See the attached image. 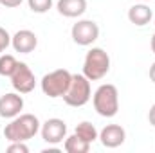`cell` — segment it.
Wrapping results in <instances>:
<instances>
[{"label":"cell","mask_w":155,"mask_h":153,"mask_svg":"<svg viewBox=\"0 0 155 153\" xmlns=\"http://www.w3.org/2000/svg\"><path fill=\"white\" fill-rule=\"evenodd\" d=\"M7 151L9 153H27L29 148H27L25 142H11V144L7 146Z\"/></svg>","instance_id":"cell-19"},{"label":"cell","mask_w":155,"mask_h":153,"mask_svg":"<svg viewBox=\"0 0 155 153\" xmlns=\"http://www.w3.org/2000/svg\"><path fill=\"white\" fill-rule=\"evenodd\" d=\"M63 148H65L67 153H87L88 150H90V142L83 141L81 137H78L76 133H74V135L65 137Z\"/></svg>","instance_id":"cell-14"},{"label":"cell","mask_w":155,"mask_h":153,"mask_svg":"<svg viewBox=\"0 0 155 153\" xmlns=\"http://www.w3.org/2000/svg\"><path fill=\"white\" fill-rule=\"evenodd\" d=\"M150 45H152V52L155 54V34L152 36V41H150Z\"/></svg>","instance_id":"cell-23"},{"label":"cell","mask_w":155,"mask_h":153,"mask_svg":"<svg viewBox=\"0 0 155 153\" xmlns=\"http://www.w3.org/2000/svg\"><path fill=\"white\" fill-rule=\"evenodd\" d=\"M40 128H41V122L36 115L20 114L4 128V135L9 142H25L38 133Z\"/></svg>","instance_id":"cell-1"},{"label":"cell","mask_w":155,"mask_h":153,"mask_svg":"<svg viewBox=\"0 0 155 153\" xmlns=\"http://www.w3.org/2000/svg\"><path fill=\"white\" fill-rule=\"evenodd\" d=\"M24 0H0V5H4V7H9V9H13V7H18L20 4H22Z\"/></svg>","instance_id":"cell-20"},{"label":"cell","mask_w":155,"mask_h":153,"mask_svg":"<svg viewBox=\"0 0 155 153\" xmlns=\"http://www.w3.org/2000/svg\"><path fill=\"white\" fill-rule=\"evenodd\" d=\"M150 79L155 83V63H152V67H150Z\"/></svg>","instance_id":"cell-22"},{"label":"cell","mask_w":155,"mask_h":153,"mask_svg":"<svg viewBox=\"0 0 155 153\" xmlns=\"http://www.w3.org/2000/svg\"><path fill=\"white\" fill-rule=\"evenodd\" d=\"M71 34H72L74 43L81 45V47H87V45H92L99 38V25L94 20H78L72 25Z\"/></svg>","instance_id":"cell-6"},{"label":"cell","mask_w":155,"mask_h":153,"mask_svg":"<svg viewBox=\"0 0 155 153\" xmlns=\"http://www.w3.org/2000/svg\"><path fill=\"white\" fill-rule=\"evenodd\" d=\"M144 2H146V0H144Z\"/></svg>","instance_id":"cell-24"},{"label":"cell","mask_w":155,"mask_h":153,"mask_svg":"<svg viewBox=\"0 0 155 153\" xmlns=\"http://www.w3.org/2000/svg\"><path fill=\"white\" fill-rule=\"evenodd\" d=\"M24 110V97L18 92H9L0 97V117L15 119Z\"/></svg>","instance_id":"cell-9"},{"label":"cell","mask_w":155,"mask_h":153,"mask_svg":"<svg viewBox=\"0 0 155 153\" xmlns=\"http://www.w3.org/2000/svg\"><path fill=\"white\" fill-rule=\"evenodd\" d=\"M71 79H72V74L69 70L58 69V70H52L41 77L40 86L47 97L56 99V97H63V94L67 92V88L71 85Z\"/></svg>","instance_id":"cell-5"},{"label":"cell","mask_w":155,"mask_h":153,"mask_svg":"<svg viewBox=\"0 0 155 153\" xmlns=\"http://www.w3.org/2000/svg\"><path fill=\"white\" fill-rule=\"evenodd\" d=\"M58 13L65 18H78L87 11V0H58Z\"/></svg>","instance_id":"cell-12"},{"label":"cell","mask_w":155,"mask_h":153,"mask_svg":"<svg viewBox=\"0 0 155 153\" xmlns=\"http://www.w3.org/2000/svg\"><path fill=\"white\" fill-rule=\"evenodd\" d=\"M152 18H153V13L144 4H135L128 9V20L137 27H144L146 24L152 22Z\"/></svg>","instance_id":"cell-13"},{"label":"cell","mask_w":155,"mask_h":153,"mask_svg":"<svg viewBox=\"0 0 155 153\" xmlns=\"http://www.w3.org/2000/svg\"><path fill=\"white\" fill-rule=\"evenodd\" d=\"M16 65H18V61H16L15 56H11V54H4L2 56L0 54V76L11 77V74L16 69Z\"/></svg>","instance_id":"cell-16"},{"label":"cell","mask_w":155,"mask_h":153,"mask_svg":"<svg viewBox=\"0 0 155 153\" xmlns=\"http://www.w3.org/2000/svg\"><path fill=\"white\" fill-rule=\"evenodd\" d=\"M11 45L16 52L20 54H29L36 49L38 45V36L29 31V29H22L18 33H15V36H11Z\"/></svg>","instance_id":"cell-10"},{"label":"cell","mask_w":155,"mask_h":153,"mask_svg":"<svg viewBox=\"0 0 155 153\" xmlns=\"http://www.w3.org/2000/svg\"><path fill=\"white\" fill-rule=\"evenodd\" d=\"M110 70V56L99 49V47H92L83 61V74L88 77L90 81H97L108 74Z\"/></svg>","instance_id":"cell-3"},{"label":"cell","mask_w":155,"mask_h":153,"mask_svg":"<svg viewBox=\"0 0 155 153\" xmlns=\"http://www.w3.org/2000/svg\"><path fill=\"white\" fill-rule=\"evenodd\" d=\"M11 85L18 94H29L35 90L36 86V77L33 74V70L27 67V63L18 61L15 72L11 74Z\"/></svg>","instance_id":"cell-7"},{"label":"cell","mask_w":155,"mask_h":153,"mask_svg":"<svg viewBox=\"0 0 155 153\" xmlns=\"http://www.w3.org/2000/svg\"><path fill=\"white\" fill-rule=\"evenodd\" d=\"M126 139V132L119 124H107L99 132V141L105 148H119Z\"/></svg>","instance_id":"cell-11"},{"label":"cell","mask_w":155,"mask_h":153,"mask_svg":"<svg viewBox=\"0 0 155 153\" xmlns=\"http://www.w3.org/2000/svg\"><path fill=\"white\" fill-rule=\"evenodd\" d=\"M94 110L101 117H114L119 112V92L116 85H101L92 96Z\"/></svg>","instance_id":"cell-2"},{"label":"cell","mask_w":155,"mask_h":153,"mask_svg":"<svg viewBox=\"0 0 155 153\" xmlns=\"http://www.w3.org/2000/svg\"><path fill=\"white\" fill-rule=\"evenodd\" d=\"M92 97V90H90V79L85 74H72L71 85L67 88V92L63 94V101L69 106H85Z\"/></svg>","instance_id":"cell-4"},{"label":"cell","mask_w":155,"mask_h":153,"mask_svg":"<svg viewBox=\"0 0 155 153\" xmlns=\"http://www.w3.org/2000/svg\"><path fill=\"white\" fill-rule=\"evenodd\" d=\"M27 4H29V9L38 15L47 13L52 7V0H27Z\"/></svg>","instance_id":"cell-17"},{"label":"cell","mask_w":155,"mask_h":153,"mask_svg":"<svg viewBox=\"0 0 155 153\" xmlns=\"http://www.w3.org/2000/svg\"><path fill=\"white\" fill-rule=\"evenodd\" d=\"M148 121H150V124L155 128V105L150 108V112H148Z\"/></svg>","instance_id":"cell-21"},{"label":"cell","mask_w":155,"mask_h":153,"mask_svg":"<svg viewBox=\"0 0 155 153\" xmlns=\"http://www.w3.org/2000/svg\"><path fill=\"white\" fill-rule=\"evenodd\" d=\"M40 133H41V139L47 144H60L67 137V124H65L63 119L52 117V119H47L41 124Z\"/></svg>","instance_id":"cell-8"},{"label":"cell","mask_w":155,"mask_h":153,"mask_svg":"<svg viewBox=\"0 0 155 153\" xmlns=\"http://www.w3.org/2000/svg\"><path fill=\"white\" fill-rule=\"evenodd\" d=\"M9 45H11V36H9V33H7L4 27H0V54H2Z\"/></svg>","instance_id":"cell-18"},{"label":"cell","mask_w":155,"mask_h":153,"mask_svg":"<svg viewBox=\"0 0 155 153\" xmlns=\"http://www.w3.org/2000/svg\"><path fill=\"white\" fill-rule=\"evenodd\" d=\"M74 133H76L78 137H81L83 141H87V142H94L96 139H99V133H97V130H96V126L92 124V122H88V121H83V122H79L76 126V130H74Z\"/></svg>","instance_id":"cell-15"}]
</instances>
